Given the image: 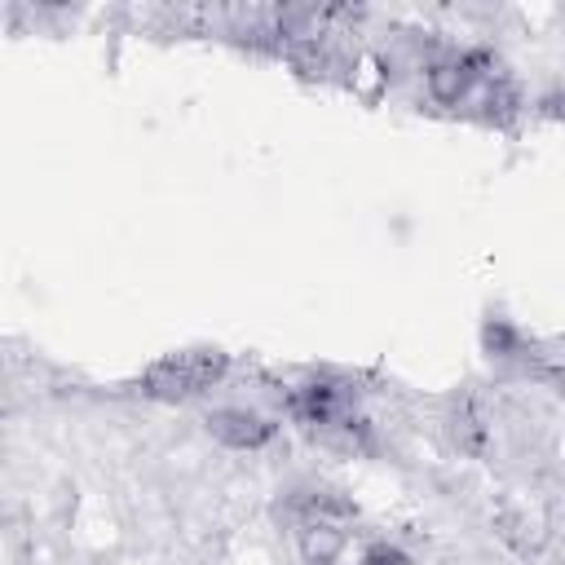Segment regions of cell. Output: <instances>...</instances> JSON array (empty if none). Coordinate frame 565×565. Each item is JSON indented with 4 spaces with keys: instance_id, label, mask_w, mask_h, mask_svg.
<instances>
[{
    "instance_id": "6da1fadb",
    "label": "cell",
    "mask_w": 565,
    "mask_h": 565,
    "mask_svg": "<svg viewBox=\"0 0 565 565\" xmlns=\"http://www.w3.org/2000/svg\"><path fill=\"white\" fill-rule=\"evenodd\" d=\"M424 93L441 110H463L481 124H512L521 115V88L503 57L486 44L441 49L424 66Z\"/></svg>"
},
{
    "instance_id": "7a4b0ae2",
    "label": "cell",
    "mask_w": 565,
    "mask_h": 565,
    "mask_svg": "<svg viewBox=\"0 0 565 565\" xmlns=\"http://www.w3.org/2000/svg\"><path fill=\"white\" fill-rule=\"evenodd\" d=\"M282 415L305 437H313L331 450H349V455L375 450V424L362 411V397L344 375L309 371V375L291 380L282 393Z\"/></svg>"
},
{
    "instance_id": "3957f363",
    "label": "cell",
    "mask_w": 565,
    "mask_h": 565,
    "mask_svg": "<svg viewBox=\"0 0 565 565\" xmlns=\"http://www.w3.org/2000/svg\"><path fill=\"white\" fill-rule=\"evenodd\" d=\"M234 371V353L221 344H181L168 349L159 358H150L137 375H132V393L146 402H163V406H185V402H203L212 397V388H221Z\"/></svg>"
},
{
    "instance_id": "277c9868",
    "label": "cell",
    "mask_w": 565,
    "mask_h": 565,
    "mask_svg": "<svg viewBox=\"0 0 565 565\" xmlns=\"http://www.w3.org/2000/svg\"><path fill=\"white\" fill-rule=\"evenodd\" d=\"M481 353L490 366L508 371V375H543L547 384H556V353H539V340L512 322L508 313H486L481 322Z\"/></svg>"
},
{
    "instance_id": "5b68a950",
    "label": "cell",
    "mask_w": 565,
    "mask_h": 565,
    "mask_svg": "<svg viewBox=\"0 0 565 565\" xmlns=\"http://www.w3.org/2000/svg\"><path fill=\"white\" fill-rule=\"evenodd\" d=\"M203 428L212 441H221L225 450H238V455H256V450H269L282 433V424L256 406H243V402H225V406H212L203 415Z\"/></svg>"
},
{
    "instance_id": "8992f818",
    "label": "cell",
    "mask_w": 565,
    "mask_h": 565,
    "mask_svg": "<svg viewBox=\"0 0 565 565\" xmlns=\"http://www.w3.org/2000/svg\"><path fill=\"white\" fill-rule=\"evenodd\" d=\"M349 565H419V561L393 539H366Z\"/></svg>"
}]
</instances>
